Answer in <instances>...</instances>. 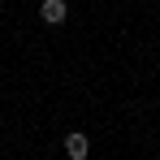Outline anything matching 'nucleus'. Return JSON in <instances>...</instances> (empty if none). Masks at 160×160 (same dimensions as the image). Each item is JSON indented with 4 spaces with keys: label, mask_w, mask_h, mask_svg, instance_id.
<instances>
[{
    "label": "nucleus",
    "mask_w": 160,
    "mask_h": 160,
    "mask_svg": "<svg viewBox=\"0 0 160 160\" xmlns=\"http://www.w3.org/2000/svg\"><path fill=\"white\" fill-rule=\"evenodd\" d=\"M39 18H43L48 26H61V22L69 18V4H65V0H43V4H39Z\"/></svg>",
    "instance_id": "1"
},
{
    "label": "nucleus",
    "mask_w": 160,
    "mask_h": 160,
    "mask_svg": "<svg viewBox=\"0 0 160 160\" xmlns=\"http://www.w3.org/2000/svg\"><path fill=\"white\" fill-rule=\"evenodd\" d=\"M65 156H69V160H87V156H91V138L74 130L69 138H65Z\"/></svg>",
    "instance_id": "2"
}]
</instances>
